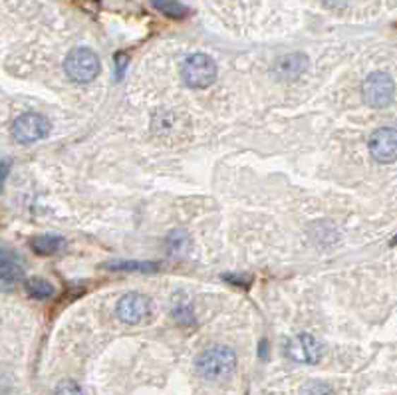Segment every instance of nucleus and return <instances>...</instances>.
Wrapping results in <instances>:
<instances>
[{
    "label": "nucleus",
    "mask_w": 397,
    "mask_h": 395,
    "mask_svg": "<svg viewBox=\"0 0 397 395\" xmlns=\"http://www.w3.org/2000/svg\"><path fill=\"white\" fill-rule=\"evenodd\" d=\"M237 354L230 350L229 346H211L207 350H203L195 360V370L201 377L211 379V382H220L227 379L237 372Z\"/></svg>",
    "instance_id": "f257e3e1"
},
{
    "label": "nucleus",
    "mask_w": 397,
    "mask_h": 395,
    "mask_svg": "<svg viewBox=\"0 0 397 395\" xmlns=\"http://www.w3.org/2000/svg\"><path fill=\"white\" fill-rule=\"evenodd\" d=\"M219 76L217 64L207 54H191L181 64V78L193 90H205L215 83Z\"/></svg>",
    "instance_id": "f03ea898"
},
{
    "label": "nucleus",
    "mask_w": 397,
    "mask_h": 395,
    "mask_svg": "<svg viewBox=\"0 0 397 395\" xmlns=\"http://www.w3.org/2000/svg\"><path fill=\"white\" fill-rule=\"evenodd\" d=\"M100 70H102L100 58L90 48H73L64 62V72L76 83L92 82Z\"/></svg>",
    "instance_id": "7ed1b4c3"
},
{
    "label": "nucleus",
    "mask_w": 397,
    "mask_h": 395,
    "mask_svg": "<svg viewBox=\"0 0 397 395\" xmlns=\"http://www.w3.org/2000/svg\"><path fill=\"white\" fill-rule=\"evenodd\" d=\"M362 94H364V102L369 107H376V110L387 107L396 98V83H393L389 73L374 72L364 80Z\"/></svg>",
    "instance_id": "20e7f679"
},
{
    "label": "nucleus",
    "mask_w": 397,
    "mask_h": 395,
    "mask_svg": "<svg viewBox=\"0 0 397 395\" xmlns=\"http://www.w3.org/2000/svg\"><path fill=\"white\" fill-rule=\"evenodd\" d=\"M50 134V122L40 114H24L12 124V137L18 143H36Z\"/></svg>",
    "instance_id": "39448f33"
},
{
    "label": "nucleus",
    "mask_w": 397,
    "mask_h": 395,
    "mask_svg": "<svg viewBox=\"0 0 397 395\" xmlns=\"http://www.w3.org/2000/svg\"><path fill=\"white\" fill-rule=\"evenodd\" d=\"M286 354L298 364H318L324 355V346L310 334H300L286 343Z\"/></svg>",
    "instance_id": "423d86ee"
},
{
    "label": "nucleus",
    "mask_w": 397,
    "mask_h": 395,
    "mask_svg": "<svg viewBox=\"0 0 397 395\" xmlns=\"http://www.w3.org/2000/svg\"><path fill=\"white\" fill-rule=\"evenodd\" d=\"M115 312L124 324H139L141 320H146L149 314V298L139 292H129L119 298Z\"/></svg>",
    "instance_id": "0eeeda50"
},
{
    "label": "nucleus",
    "mask_w": 397,
    "mask_h": 395,
    "mask_svg": "<svg viewBox=\"0 0 397 395\" xmlns=\"http://www.w3.org/2000/svg\"><path fill=\"white\" fill-rule=\"evenodd\" d=\"M369 153L377 163H393L397 159V131L381 127L369 137Z\"/></svg>",
    "instance_id": "6e6552de"
},
{
    "label": "nucleus",
    "mask_w": 397,
    "mask_h": 395,
    "mask_svg": "<svg viewBox=\"0 0 397 395\" xmlns=\"http://www.w3.org/2000/svg\"><path fill=\"white\" fill-rule=\"evenodd\" d=\"M0 276H2V288L8 290L11 286H16L24 278V264L22 259L8 249H2L0 254Z\"/></svg>",
    "instance_id": "1a4fd4ad"
},
{
    "label": "nucleus",
    "mask_w": 397,
    "mask_h": 395,
    "mask_svg": "<svg viewBox=\"0 0 397 395\" xmlns=\"http://www.w3.org/2000/svg\"><path fill=\"white\" fill-rule=\"evenodd\" d=\"M308 70V58L304 54H290L284 56L276 64V73L284 80H294Z\"/></svg>",
    "instance_id": "9d476101"
},
{
    "label": "nucleus",
    "mask_w": 397,
    "mask_h": 395,
    "mask_svg": "<svg viewBox=\"0 0 397 395\" xmlns=\"http://www.w3.org/2000/svg\"><path fill=\"white\" fill-rule=\"evenodd\" d=\"M64 244H66V240L62 237H54V235H40V237H34L30 240V247L34 249V252L42 254V257H52L56 252H60Z\"/></svg>",
    "instance_id": "9b49d317"
},
{
    "label": "nucleus",
    "mask_w": 397,
    "mask_h": 395,
    "mask_svg": "<svg viewBox=\"0 0 397 395\" xmlns=\"http://www.w3.org/2000/svg\"><path fill=\"white\" fill-rule=\"evenodd\" d=\"M24 288H26V292L30 294L32 298H36V300L50 298V296H54V292H56V288H54L52 284L48 281H44V278H40V276H32V278H28V281L24 282Z\"/></svg>",
    "instance_id": "f8f14e48"
},
{
    "label": "nucleus",
    "mask_w": 397,
    "mask_h": 395,
    "mask_svg": "<svg viewBox=\"0 0 397 395\" xmlns=\"http://www.w3.org/2000/svg\"><path fill=\"white\" fill-rule=\"evenodd\" d=\"M109 271H126V272H155V262H137V260H127V262H109Z\"/></svg>",
    "instance_id": "ddd939ff"
},
{
    "label": "nucleus",
    "mask_w": 397,
    "mask_h": 395,
    "mask_svg": "<svg viewBox=\"0 0 397 395\" xmlns=\"http://www.w3.org/2000/svg\"><path fill=\"white\" fill-rule=\"evenodd\" d=\"M157 11H161L169 18H183L187 14V8L179 0H151Z\"/></svg>",
    "instance_id": "4468645a"
},
{
    "label": "nucleus",
    "mask_w": 397,
    "mask_h": 395,
    "mask_svg": "<svg viewBox=\"0 0 397 395\" xmlns=\"http://www.w3.org/2000/svg\"><path fill=\"white\" fill-rule=\"evenodd\" d=\"M54 395H84L82 394V387L72 382V379H64L62 384H58Z\"/></svg>",
    "instance_id": "2eb2a0df"
},
{
    "label": "nucleus",
    "mask_w": 397,
    "mask_h": 395,
    "mask_svg": "<svg viewBox=\"0 0 397 395\" xmlns=\"http://www.w3.org/2000/svg\"><path fill=\"white\" fill-rule=\"evenodd\" d=\"M6 173H8V163H6V161H2V181L6 179Z\"/></svg>",
    "instance_id": "dca6fc26"
},
{
    "label": "nucleus",
    "mask_w": 397,
    "mask_h": 395,
    "mask_svg": "<svg viewBox=\"0 0 397 395\" xmlns=\"http://www.w3.org/2000/svg\"><path fill=\"white\" fill-rule=\"evenodd\" d=\"M391 244H397V237L393 240H391Z\"/></svg>",
    "instance_id": "f3484780"
}]
</instances>
